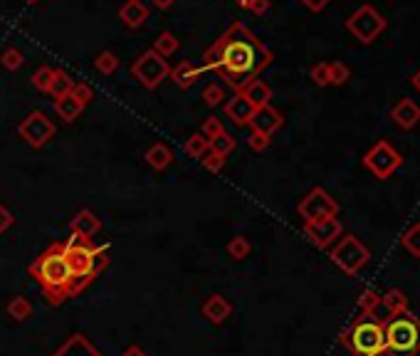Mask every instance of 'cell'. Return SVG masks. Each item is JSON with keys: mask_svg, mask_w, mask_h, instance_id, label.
Here are the masks:
<instances>
[{"mask_svg": "<svg viewBox=\"0 0 420 356\" xmlns=\"http://www.w3.org/2000/svg\"><path fill=\"white\" fill-rule=\"evenodd\" d=\"M270 62L272 52L265 42L257 40V35H252L243 23H235L206 50L201 62H196V70L198 77L206 72H215L220 79L240 92L250 79L260 77V72L267 70Z\"/></svg>", "mask_w": 420, "mask_h": 356, "instance_id": "6da1fadb", "label": "cell"}, {"mask_svg": "<svg viewBox=\"0 0 420 356\" xmlns=\"http://www.w3.org/2000/svg\"><path fill=\"white\" fill-rule=\"evenodd\" d=\"M30 275L37 279V285L42 287L45 297H48L52 304H62L77 295L74 275H72L70 260H67V253H65V243L50 245V248L30 265Z\"/></svg>", "mask_w": 420, "mask_h": 356, "instance_id": "7a4b0ae2", "label": "cell"}, {"mask_svg": "<svg viewBox=\"0 0 420 356\" xmlns=\"http://www.w3.org/2000/svg\"><path fill=\"white\" fill-rule=\"evenodd\" d=\"M65 253L79 295L107 267V248H94V245H89V240H79V237L72 235L65 240Z\"/></svg>", "mask_w": 420, "mask_h": 356, "instance_id": "3957f363", "label": "cell"}, {"mask_svg": "<svg viewBox=\"0 0 420 356\" xmlns=\"http://www.w3.org/2000/svg\"><path fill=\"white\" fill-rule=\"evenodd\" d=\"M341 344L354 356H383L386 334L383 322L373 317H356L341 332Z\"/></svg>", "mask_w": 420, "mask_h": 356, "instance_id": "277c9868", "label": "cell"}, {"mask_svg": "<svg viewBox=\"0 0 420 356\" xmlns=\"http://www.w3.org/2000/svg\"><path fill=\"white\" fill-rule=\"evenodd\" d=\"M386 351L391 356H420V319L403 312L383 322Z\"/></svg>", "mask_w": 420, "mask_h": 356, "instance_id": "5b68a950", "label": "cell"}, {"mask_svg": "<svg viewBox=\"0 0 420 356\" xmlns=\"http://www.w3.org/2000/svg\"><path fill=\"white\" fill-rule=\"evenodd\" d=\"M329 257L346 275H359L368 265V260H371V250L359 237L349 233V235L339 237L337 243L329 248Z\"/></svg>", "mask_w": 420, "mask_h": 356, "instance_id": "8992f818", "label": "cell"}, {"mask_svg": "<svg viewBox=\"0 0 420 356\" xmlns=\"http://www.w3.org/2000/svg\"><path fill=\"white\" fill-rule=\"evenodd\" d=\"M363 166L379 178V181H386V178H391L393 173L403 166V156L398 154V148L393 146L391 141L381 139V141H376L366 151V156H363Z\"/></svg>", "mask_w": 420, "mask_h": 356, "instance_id": "52a82bcc", "label": "cell"}, {"mask_svg": "<svg viewBox=\"0 0 420 356\" xmlns=\"http://www.w3.org/2000/svg\"><path fill=\"white\" fill-rule=\"evenodd\" d=\"M131 75H134V79H137L141 87L156 89L168 75H171V65H168L161 55H156L154 50H146V52H141L137 59H134Z\"/></svg>", "mask_w": 420, "mask_h": 356, "instance_id": "ba28073f", "label": "cell"}, {"mask_svg": "<svg viewBox=\"0 0 420 356\" xmlns=\"http://www.w3.org/2000/svg\"><path fill=\"white\" fill-rule=\"evenodd\" d=\"M346 30H349L361 45H371L386 30V18L373 6H361L346 20Z\"/></svg>", "mask_w": 420, "mask_h": 356, "instance_id": "9c48e42d", "label": "cell"}, {"mask_svg": "<svg viewBox=\"0 0 420 356\" xmlns=\"http://www.w3.org/2000/svg\"><path fill=\"white\" fill-rule=\"evenodd\" d=\"M297 213H299V218H302L304 223H312V220H321V218H329V215H337L339 203L329 190H324L321 186H317V188H312L307 196L299 201Z\"/></svg>", "mask_w": 420, "mask_h": 356, "instance_id": "30bf717a", "label": "cell"}, {"mask_svg": "<svg viewBox=\"0 0 420 356\" xmlns=\"http://www.w3.org/2000/svg\"><path fill=\"white\" fill-rule=\"evenodd\" d=\"M18 134L32 148H42L50 139L54 137V124H52V119H50L45 112H30L28 117L20 121Z\"/></svg>", "mask_w": 420, "mask_h": 356, "instance_id": "8fae6325", "label": "cell"}, {"mask_svg": "<svg viewBox=\"0 0 420 356\" xmlns=\"http://www.w3.org/2000/svg\"><path fill=\"white\" fill-rule=\"evenodd\" d=\"M304 235L309 237V243H314L319 250H329L343 235V226L337 215H329V218L304 223Z\"/></svg>", "mask_w": 420, "mask_h": 356, "instance_id": "7c38bea8", "label": "cell"}, {"mask_svg": "<svg viewBox=\"0 0 420 356\" xmlns=\"http://www.w3.org/2000/svg\"><path fill=\"white\" fill-rule=\"evenodd\" d=\"M282 114L272 107V104H265V107H257L252 112V119H250V129L252 134H262V137H272L274 131L282 126Z\"/></svg>", "mask_w": 420, "mask_h": 356, "instance_id": "4fadbf2b", "label": "cell"}, {"mask_svg": "<svg viewBox=\"0 0 420 356\" xmlns=\"http://www.w3.org/2000/svg\"><path fill=\"white\" fill-rule=\"evenodd\" d=\"M391 119H393V124H396L398 129L410 131V129H415V126H418V121H420V107L415 104L413 99H408V97H401V99L393 104Z\"/></svg>", "mask_w": 420, "mask_h": 356, "instance_id": "5bb4252c", "label": "cell"}, {"mask_svg": "<svg viewBox=\"0 0 420 356\" xmlns=\"http://www.w3.org/2000/svg\"><path fill=\"white\" fill-rule=\"evenodd\" d=\"M70 230H72V235L79 237V240H92V237H94L97 233L101 230V220L97 218L92 210L82 208V210H79V213L72 218Z\"/></svg>", "mask_w": 420, "mask_h": 356, "instance_id": "9a60e30c", "label": "cell"}, {"mask_svg": "<svg viewBox=\"0 0 420 356\" xmlns=\"http://www.w3.org/2000/svg\"><path fill=\"white\" fill-rule=\"evenodd\" d=\"M252 112H254V107L245 99L243 95H240V92L232 95L230 99L225 101V117L230 119L235 126H248L250 119H252Z\"/></svg>", "mask_w": 420, "mask_h": 356, "instance_id": "2e32d148", "label": "cell"}, {"mask_svg": "<svg viewBox=\"0 0 420 356\" xmlns=\"http://www.w3.org/2000/svg\"><path fill=\"white\" fill-rule=\"evenodd\" d=\"M119 20L129 30H139L148 20V6L143 0H126L124 6L119 8Z\"/></svg>", "mask_w": 420, "mask_h": 356, "instance_id": "e0dca14e", "label": "cell"}, {"mask_svg": "<svg viewBox=\"0 0 420 356\" xmlns=\"http://www.w3.org/2000/svg\"><path fill=\"white\" fill-rule=\"evenodd\" d=\"M201 312L210 324H223V322L232 315V304L228 302L223 295H210L206 302H203Z\"/></svg>", "mask_w": 420, "mask_h": 356, "instance_id": "ac0fdd59", "label": "cell"}, {"mask_svg": "<svg viewBox=\"0 0 420 356\" xmlns=\"http://www.w3.org/2000/svg\"><path fill=\"white\" fill-rule=\"evenodd\" d=\"M240 95H243L245 99H248L250 104L257 109V107H265V104H270V99H272V87H270L265 79L257 77V79H250V82L240 89Z\"/></svg>", "mask_w": 420, "mask_h": 356, "instance_id": "d6986e66", "label": "cell"}, {"mask_svg": "<svg viewBox=\"0 0 420 356\" xmlns=\"http://www.w3.org/2000/svg\"><path fill=\"white\" fill-rule=\"evenodd\" d=\"M146 164L154 171H163V168H168L173 164V151L168 148V144H151V146L146 148Z\"/></svg>", "mask_w": 420, "mask_h": 356, "instance_id": "ffe728a7", "label": "cell"}, {"mask_svg": "<svg viewBox=\"0 0 420 356\" xmlns=\"http://www.w3.org/2000/svg\"><path fill=\"white\" fill-rule=\"evenodd\" d=\"M168 77H171L173 82H176L181 89H190L193 84H196V79H198L196 62H190V59H183L181 65L171 67V75H168Z\"/></svg>", "mask_w": 420, "mask_h": 356, "instance_id": "44dd1931", "label": "cell"}, {"mask_svg": "<svg viewBox=\"0 0 420 356\" xmlns=\"http://www.w3.org/2000/svg\"><path fill=\"white\" fill-rule=\"evenodd\" d=\"M52 107L62 121H74V119L82 117V112H84V104H79L72 95H65V97H59V99H54Z\"/></svg>", "mask_w": 420, "mask_h": 356, "instance_id": "7402d4cb", "label": "cell"}, {"mask_svg": "<svg viewBox=\"0 0 420 356\" xmlns=\"http://www.w3.org/2000/svg\"><path fill=\"white\" fill-rule=\"evenodd\" d=\"M381 304L388 309V315L391 317L408 312V297H406V292L403 290H398V287H391V290L386 292V295L381 297Z\"/></svg>", "mask_w": 420, "mask_h": 356, "instance_id": "603a6c76", "label": "cell"}, {"mask_svg": "<svg viewBox=\"0 0 420 356\" xmlns=\"http://www.w3.org/2000/svg\"><path fill=\"white\" fill-rule=\"evenodd\" d=\"M154 50L156 55H161V57L166 59V57H171V55H176L178 52V40H176V35H173L171 30H163L159 37L154 40Z\"/></svg>", "mask_w": 420, "mask_h": 356, "instance_id": "cb8c5ba5", "label": "cell"}, {"mask_svg": "<svg viewBox=\"0 0 420 356\" xmlns=\"http://www.w3.org/2000/svg\"><path fill=\"white\" fill-rule=\"evenodd\" d=\"M72 87H74V79H72L65 70H54V77H52V84H50L48 95H52V99H59V97L70 95Z\"/></svg>", "mask_w": 420, "mask_h": 356, "instance_id": "d4e9b609", "label": "cell"}, {"mask_svg": "<svg viewBox=\"0 0 420 356\" xmlns=\"http://www.w3.org/2000/svg\"><path fill=\"white\" fill-rule=\"evenodd\" d=\"M401 245H403V250H406L410 257L420 260V223H415V226H410L408 230L403 233Z\"/></svg>", "mask_w": 420, "mask_h": 356, "instance_id": "484cf974", "label": "cell"}, {"mask_svg": "<svg viewBox=\"0 0 420 356\" xmlns=\"http://www.w3.org/2000/svg\"><path fill=\"white\" fill-rule=\"evenodd\" d=\"M8 315L15 322H28L32 317V304L25 297H12L10 302H8Z\"/></svg>", "mask_w": 420, "mask_h": 356, "instance_id": "4316f807", "label": "cell"}, {"mask_svg": "<svg viewBox=\"0 0 420 356\" xmlns=\"http://www.w3.org/2000/svg\"><path fill=\"white\" fill-rule=\"evenodd\" d=\"M250 253H252V243H250L245 235H235L228 243V255L232 257V260H245V257H250Z\"/></svg>", "mask_w": 420, "mask_h": 356, "instance_id": "83f0119b", "label": "cell"}, {"mask_svg": "<svg viewBox=\"0 0 420 356\" xmlns=\"http://www.w3.org/2000/svg\"><path fill=\"white\" fill-rule=\"evenodd\" d=\"M25 65V55L18 48H6L0 52V67L8 72H18Z\"/></svg>", "mask_w": 420, "mask_h": 356, "instance_id": "f1b7e54d", "label": "cell"}, {"mask_svg": "<svg viewBox=\"0 0 420 356\" xmlns=\"http://www.w3.org/2000/svg\"><path fill=\"white\" fill-rule=\"evenodd\" d=\"M183 148H186V154H188L190 159H201L208 148H210V141H208L203 134H190V137L186 139V146Z\"/></svg>", "mask_w": 420, "mask_h": 356, "instance_id": "f546056e", "label": "cell"}, {"mask_svg": "<svg viewBox=\"0 0 420 356\" xmlns=\"http://www.w3.org/2000/svg\"><path fill=\"white\" fill-rule=\"evenodd\" d=\"M52 77H54V70L52 67H48V65H42V67H37L35 72H32V87L37 89V92H45L48 95L50 92V84H52Z\"/></svg>", "mask_w": 420, "mask_h": 356, "instance_id": "4dcf8cb0", "label": "cell"}, {"mask_svg": "<svg viewBox=\"0 0 420 356\" xmlns=\"http://www.w3.org/2000/svg\"><path fill=\"white\" fill-rule=\"evenodd\" d=\"M381 304V295L373 290H366L361 297H359V315L356 317H373L376 307Z\"/></svg>", "mask_w": 420, "mask_h": 356, "instance_id": "1f68e13d", "label": "cell"}, {"mask_svg": "<svg viewBox=\"0 0 420 356\" xmlns=\"http://www.w3.org/2000/svg\"><path fill=\"white\" fill-rule=\"evenodd\" d=\"M351 79V67L343 65V62H329V84H334V87H341V84H346Z\"/></svg>", "mask_w": 420, "mask_h": 356, "instance_id": "d6a6232c", "label": "cell"}, {"mask_svg": "<svg viewBox=\"0 0 420 356\" xmlns=\"http://www.w3.org/2000/svg\"><path fill=\"white\" fill-rule=\"evenodd\" d=\"M117 67H119V59H117V55L114 52H101V55H97V59H94V70L97 72H101V75H114L117 72Z\"/></svg>", "mask_w": 420, "mask_h": 356, "instance_id": "836d02e7", "label": "cell"}, {"mask_svg": "<svg viewBox=\"0 0 420 356\" xmlns=\"http://www.w3.org/2000/svg\"><path fill=\"white\" fill-rule=\"evenodd\" d=\"M203 101H206L208 107H220V101H225V87L218 82L208 84L206 89H203Z\"/></svg>", "mask_w": 420, "mask_h": 356, "instance_id": "e575fe53", "label": "cell"}, {"mask_svg": "<svg viewBox=\"0 0 420 356\" xmlns=\"http://www.w3.org/2000/svg\"><path fill=\"white\" fill-rule=\"evenodd\" d=\"M201 134L208 139V141H213V139H218L220 134H225V126H223V121H220L218 117H208L206 121H203V129H201Z\"/></svg>", "mask_w": 420, "mask_h": 356, "instance_id": "d590c367", "label": "cell"}, {"mask_svg": "<svg viewBox=\"0 0 420 356\" xmlns=\"http://www.w3.org/2000/svg\"><path fill=\"white\" fill-rule=\"evenodd\" d=\"M232 148H235V139H232L230 134H228V131H225V134H220L218 139H213V141H210V151L220 154L223 159H225L228 154H230Z\"/></svg>", "mask_w": 420, "mask_h": 356, "instance_id": "8d00e7d4", "label": "cell"}, {"mask_svg": "<svg viewBox=\"0 0 420 356\" xmlns=\"http://www.w3.org/2000/svg\"><path fill=\"white\" fill-rule=\"evenodd\" d=\"M198 161H201L203 166H206L210 173H220V171L225 168V159H223L220 154H215V151H210V148H208L206 154H203Z\"/></svg>", "mask_w": 420, "mask_h": 356, "instance_id": "74e56055", "label": "cell"}, {"mask_svg": "<svg viewBox=\"0 0 420 356\" xmlns=\"http://www.w3.org/2000/svg\"><path fill=\"white\" fill-rule=\"evenodd\" d=\"M309 77H312L314 84H319V87H329V62H317V65H312Z\"/></svg>", "mask_w": 420, "mask_h": 356, "instance_id": "f35d334b", "label": "cell"}, {"mask_svg": "<svg viewBox=\"0 0 420 356\" xmlns=\"http://www.w3.org/2000/svg\"><path fill=\"white\" fill-rule=\"evenodd\" d=\"M72 97H74V99L79 101V104H84V107H87L89 101L94 99V89L89 87L87 82H74V87H72V92H70Z\"/></svg>", "mask_w": 420, "mask_h": 356, "instance_id": "ab89813d", "label": "cell"}, {"mask_svg": "<svg viewBox=\"0 0 420 356\" xmlns=\"http://www.w3.org/2000/svg\"><path fill=\"white\" fill-rule=\"evenodd\" d=\"M270 141H272L270 137H262V134H250L248 146L252 148V151H265V148L270 146Z\"/></svg>", "mask_w": 420, "mask_h": 356, "instance_id": "60d3db41", "label": "cell"}, {"mask_svg": "<svg viewBox=\"0 0 420 356\" xmlns=\"http://www.w3.org/2000/svg\"><path fill=\"white\" fill-rule=\"evenodd\" d=\"M15 223V218H12V213L8 210L6 206H0V233H6L8 228Z\"/></svg>", "mask_w": 420, "mask_h": 356, "instance_id": "b9f144b4", "label": "cell"}, {"mask_svg": "<svg viewBox=\"0 0 420 356\" xmlns=\"http://www.w3.org/2000/svg\"><path fill=\"white\" fill-rule=\"evenodd\" d=\"M299 3H302V6L307 8V10H312V12H321L326 6H329V3H332V0H299Z\"/></svg>", "mask_w": 420, "mask_h": 356, "instance_id": "7bdbcfd3", "label": "cell"}, {"mask_svg": "<svg viewBox=\"0 0 420 356\" xmlns=\"http://www.w3.org/2000/svg\"><path fill=\"white\" fill-rule=\"evenodd\" d=\"M250 12H254V15H265L267 10H270V0H252L248 6Z\"/></svg>", "mask_w": 420, "mask_h": 356, "instance_id": "ee69618b", "label": "cell"}, {"mask_svg": "<svg viewBox=\"0 0 420 356\" xmlns=\"http://www.w3.org/2000/svg\"><path fill=\"white\" fill-rule=\"evenodd\" d=\"M121 356H148V354H146V351L141 349V346L131 344L129 349H126V351H124V354H121Z\"/></svg>", "mask_w": 420, "mask_h": 356, "instance_id": "f6af8a7d", "label": "cell"}, {"mask_svg": "<svg viewBox=\"0 0 420 356\" xmlns=\"http://www.w3.org/2000/svg\"><path fill=\"white\" fill-rule=\"evenodd\" d=\"M173 3H176V0H154V6L159 8V10H168V8H173Z\"/></svg>", "mask_w": 420, "mask_h": 356, "instance_id": "bcb514c9", "label": "cell"}, {"mask_svg": "<svg viewBox=\"0 0 420 356\" xmlns=\"http://www.w3.org/2000/svg\"><path fill=\"white\" fill-rule=\"evenodd\" d=\"M410 84H413V87H415V89H418V92H420V70H418V72H415L413 77H410Z\"/></svg>", "mask_w": 420, "mask_h": 356, "instance_id": "7dc6e473", "label": "cell"}, {"mask_svg": "<svg viewBox=\"0 0 420 356\" xmlns=\"http://www.w3.org/2000/svg\"><path fill=\"white\" fill-rule=\"evenodd\" d=\"M235 3H237V6H240V8H248L250 3H252V0H235Z\"/></svg>", "mask_w": 420, "mask_h": 356, "instance_id": "c3c4849f", "label": "cell"}, {"mask_svg": "<svg viewBox=\"0 0 420 356\" xmlns=\"http://www.w3.org/2000/svg\"><path fill=\"white\" fill-rule=\"evenodd\" d=\"M25 3H30V6H37V3H40V0H25Z\"/></svg>", "mask_w": 420, "mask_h": 356, "instance_id": "681fc988", "label": "cell"}]
</instances>
